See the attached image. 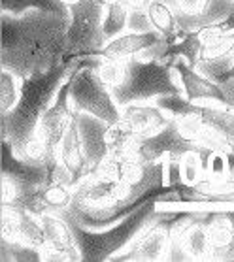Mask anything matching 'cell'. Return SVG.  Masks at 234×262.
<instances>
[{
  "instance_id": "4dcf8cb0",
  "label": "cell",
  "mask_w": 234,
  "mask_h": 262,
  "mask_svg": "<svg viewBox=\"0 0 234 262\" xmlns=\"http://www.w3.org/2000/svg\"><path fill=\"white\" fill-rule=\"evenodd\" d=\"M119 2H123L129 10H144V8H147L151 0H119Z\"/></svg>"
},
{
  "instance_id": "ba28073f",
  "label": "cell",
  "mask_w": 234,
  "mask_h": 262,
  "mask_svg": "<svg viewBox=\"0 0 234 262\" xmlns=\"http://www.w3.org/2000/svg\"><path fill=\"white\" fill-rule=\"evenodd\" d=\"M70 89H72V74L60 85L59 93L48 107V112L42 115V119L36 126V134L48 143V147L55 153H59V145L62 136L66 134L68 126L74 119V107L70 102Z\"/></svg>"
},
{
  "instance_id": "9a60e30c",
  "label": "cell",
  "mask_w": 234,
  "mask_h": 262,
  "mask_svg": "<svg viewBox=\"0 0 234 262\" xmlns=\"http://www.w3.org/2000/svg\"><path fill=\"white\" fill-rule=\"evenodd\" d=\"M164 38L161 32L151 30V32H131L126 30L123 34L115 36L112 40L106 42L102 49H100V57L102 59H112V60H126L132 57H138L140 53L147 51L153 48L155 43H159Z\"/></svg>"
},
{
  "instance_id": "7402d4cb",
  "label": "cell",
  "mask_w": 234,
  "mask_h": 262,
  "mask_svg": "<svg viewBox=\"0 0 234 262\" xmlns=\"http://www.w3.org/2000/svg\"><path fill=\"white\" fill-rule=\"evenodd\" d=\"M21 96V78L15 72L2 68L0 72V114L10 112Z\"/></svg>"
},
{
  "instance_id": "7c38bea8",
  "label": "cell",
  "mask_w": 234,
  "mask_h": 262,
  "mask_svg": "<svg viewBox=\"0 0 234 262\" xmlns=\"http://www.w3.org/2000/svg\"><path fill=\"white\" fill-rule=\"evenodd\" d=\"M74 114H76V119H78L79 138H81L85 159H87L91 172H93L110 155V147H108L110 123L98 119V117L87 114V112H74Z\"/></svg>"
},
{
  "instance_id": "e575fe53",
  "label": "cell",
  "mask_w": 234,
  "mask_h": 262,
  "mask_svg": "<svg viewBox=\"0 0 234 262\" xmlns=\"http://www.w3.org/2000/svg\"><path fill=\"white\" fill-rule=\"evenodd\" d=\"M230 2H232V4H234V0H230Z\"/></svg>"
},
{
  "instance_id": "277c9868",
  "label": "cell",
  "mask_w": 234,
  "mask_h": 262,
  "mask_svg": "<svg viewBox=\"0 0 234 262\" xmlns=\"http://www.w3.org/2000/svg\"><path fill=\"white\" fill-rule=\"evenodd\" d=\"M126 76L123 83L112 89L121 107L132 102H153L164 95H183L181 79L172 64L157 59H126Z\"/></svg>"
},
{
  "instance_id": "f546056e",
  "label": "cell",
  "mask_w": 234,
  "mask_h": 262,
  "mask_svg": "<svg viewBox=\"0 0 234 262\" xmlns=\"http://www.w3.org/2000/svg\"><path fill=\"white\" fill-rule=\"evenodd\" d=\"M223 213H225V217H227L228 223H230V228H232V245L228 247L227 255H225V260H234V209H223Z\"/></svg>"
},
{
  "instance_id": "8fae6325",
  "label": "cell",
  "mask_w": 234,
  "mask_h": 262,
  "mask_svg": "<svg viewBox=\"0 0 234 262\" xmlns=\"http://www.w3.org/2000/svg\"><path fill=\"white\" fill-rule=\"evenodd\" d=\"M2 176H8V178L13 179L17 183L19 187L17 202H21L23 198H27L34 191H38L48 181L49 168L23 161L21 157L15 155L12 145L6 140H2Z\"/></svg>"
},
{
  "instance_id": "2e32d148",
  "label": "cell",
  "mask_w": 234,
  "mask_h": 262,
  "mask_svg": "<svg viewBox=\"0 0 234 262\" xmlns=\"http://www.w3.org/2000/svg\"><path fill=\"white\" fill-rule=\"evenodd\" d=\"M59 161L65 164L74 178V185L78 187L87 176L91 173L89 162L85 159L83 145H81V138H79V128H78V119L74 114V119L68 126L66 134L60 140L59 145Z\"/></svg>"
},
{
  "instance_id": "d6a6232c",
  "label": "cell",
  "mask_w": 234,
  "mask_h": 262,
  "mask_svg": "<svg viewBox=\"0 0 234 262\" xmlns=\"http://www.w3.org/2000/svg\"><path fill=\"white\" fill-rule=\"evenodd\" d=\"M62 2H65V4H66L68 8H70V6H74V4H78L79 0H62Z\"/></svg>"
},
{
  "instance_id": "cb8c5ba5",
  "label": "cell",
  "mask_w": 234,
  "mask_h": 262,
  "mask_svg": "<svg viewBox=\"0 0 234 262\" xmlns=\"http://www.w3.org/2000/svg\"><path fill=\"white\" fill-rule=\"evenodd\" d=\"M181 168V179L185 185H198L200 181L206 179L204 161L200 155V147L195 151H187L185 155L180 159Z\"/></svg>"
},
{
  "instance_id": "d590c367",
  "label": "cell",
  "mask_w": 234,
  "mask_h": 262,
  "mask_svg": "<svg viewBox=\"0 0 234 262\" xmlns=\"http://www.w3.org/2000/svg\"><path fill=\"white\" fill-rule=\"evenodd\" d=\"M230 107H232V110H234V106H230Z\"/></svg>"
},
{
  "instance_id": "9c48e42d",
  "label": "cell",
  "mask_w": 234,
  "mask_h": 262,
  "mask_svg": "<svg viewBox=\"0 0 234 262\" xmlns=\"http://www.w3.org/2000/svg\"><path fill=\"white\" fill-rule=\"evenodd\" d=\"M72 200L87 204V206H95V208H110V206H117L123 202H134L132 185L104 178L95 172H91L74 189Z\"/></svg>"
},
{
  "instance_id": "52a82bcc",
  "label": "cell",
  "mask_w": 234,
  "mask_h": 262,
  "mask_svg": "<svg viewBox=\"0 0 234 262\" xmlns=\"http://www.w3.org/2000/svg\"><path fill=\"white\" fill-rule=\"evenodd\" d=\"M200 115L204 119V134L200 138L202 147L221 149L234 153V110L217 100H198Z\"/></svg>"
},
{
  "instance_id": "3957f363",
  "label": "cell",
  "mask_w": 234,
  "mask_h": 262,
  "mask_svg": "<svg viewBox=\"0 0 234 262\" xmlns=\"http://www.w3.org/2000/svg\"><path fill=\"white\" fill-rule=\"evenodd\" d=\"M157 198H151L145 204H142L136 211H132L129 217L119 221L117 225L102 230H91L81 227L74 219L60 215L70 225V230L74 234V239L81 253V262H102L114 260V256L129 247L132 239L138 236V232L147 225L157 209Z\"/></svg>"
},
{
  "instance_id": "ffe728a7",
  "label": "cell",
  "mask_w": 234,
  "mask_h": 262,
  "mask_svg": "<svg viewBox=\"0 0 234 262\" xmlns=\"http://www.w3.org/2000/svg\"><path fill=\"white\" fill-rule=\"evenodd\" d=\"M2 13L21 15L29 10H44L53 13H70V8L62 0H0Z\"/></svg>"
},
{
  "instance_id": "1f68e13d",
  "label": "cell",
  "mask_w": 234,
  "mask_h": 262,
  "mask_svg": "<svg viewBox=\"0 0 234 262\" xmlns=\"http://www.w3.org/2000/svg\"><path fill=\"white\" fill-rule=\"evenodd\" d=\"M227 79H234V62H232V66L228 68L227 76H225V81H227ZM225 81H223V83H225Z\"/></svg>"
},
{
  "instance_id": "44dd1931",
  "label": "cell",
  "mask_w": 234,
  "mask_h": 262,
  "mask_svg": "<svg viewBox=\"0 0 234 262\" xmlns=\"http://www.w3.org/2000/svg\"><path fill=\"white\" fill-rule=\"evenodd\" d=\"M200 155L204 161V170L208 179H225L230 176V153L200 145Z\"/></svg>"
},
{
  "instance_id": "e0dca14e",
  "label": "cell",
  "mask_w": 234,
  "mask_h": 262,
  "mask_svg": "<svg viewBox=\"0 0 234 262\" xmlns=\"http://www.w3.org/2000/svg\"><path fill=\"white\" fill-rule=\"evenodd\" d=\"M40 217H42V225L44 230H46V238H48V244L44 247L55 249L57 253L62 255L65 260H81L79 247L76 244V239H74V234L70 230V225L66 223V219H62L57 213H44Z\"/></svg>"
},
{
  "instance_id": "836d02e7",
  "label": "cell",
  "mask_w": 234,
  "mask_h": 262,
  "mask_svg": "<svg viewBox=\"0 0 234 262\" xmlns=\"http://www.w3.org/2000/svg\"><path fill=\"white\" fill-rule=\"evenodd\" d=\"M162 2H166V4H170V6L176 8V0H162Z\"/></svg>"
},
{
  "instance_id": "7a4b0ae2",
  "label": "cell",
  "mask_w": 234,
  "mask_h": 262,
  "mask_svg": "<svg viewBox=\"0 0 234 262\" xmlns=\"http://www.w3.org/2000/svg\"><path fill=\"white\" fill-rule=\"evenodd\" d=\"M81 62V57L66 59L49 72L32 74L21 79V96L17 104L2 114V140H6L15 155H21L25 143L36 134V126L42 115L48 112L59 93L60 85Z\"/></svg>"
},
{
  "instance_id": "30bf717a",
  "label": "cell",
  "mask_w": 234,
  "mask_h": 262,
  "mask_svg": "<svg viewBox=\"0 0 234 262\" xmlns=\"http://www.w3.org/2000/svg\"><path fill=\"white\" fill-rule=\"evenodd\" d=\"M198 147L200 145L189 142V140L181 136L176 121L172 119L162 130L155 132L151 136L140 138L136 147H134V157L144 162H157L164 159V157H178V159H181L187 151H195Z\"/></svg>"
},
{
  "instance_id": "8992f818",
  "label": "cell",
  "mask_w": 234,
  "mask_h": 262,
  "mask_svg": "<svg viewBox=\"0 0 234 262\" xmlns=\"http://www.w3.org/2000/svg\"><path fill=\"white\" fill-rule=\"evenodd\" d=\"M104 13L106 6L100 0H79L78 4L70 6L66 59L100 53L108 42L102 30Z\"/></svg>"
},
{
  "instance_id": "5bb4252c",
  "label": "cell",
  "mask_w": 234,
  "mask_h": 262,
  "mask_svg": "<svg viewBox=\"0 0 234 262\" xmlns=\"http://www.w3.org/2000/svg\"><path fill=\"white\" fill-rule=\"evenodd\" d=\"M121 121L140 138L151 136L168 125L170 117L153 102H132L121 107Z\"/></svg>"
},
{
  "instance_id": "d4e9b609",
  "label": "cell",
  "mask_w": 234,
  "mask_h": 262,
  "mask_svg": "<svg viewBox=\"0 0 234 262\" xmlns=\"http://www.w3.org/2000/svg\"><path fill=\"white\" fill-rule=\"evenodd\" d=\"M2 260L4 262H36L42 260V251L23 242H10L2 238Z\"/></svg>"
},
{
  "instance_id": "603a6c76",
  "label": "cell",
  "mask_w": 234,
  "mask_h": 262,
  "mask_svg": "<svg viewBox=\"0 0 234 262\" xmlns=\"http://www.w3.org/2000/svg\"><path fill=\"white\" fill-rule=\"evenodd\" d=\"M126 19H129V8L123 2H112V4L106 6L102 23L106 40H112L115 36L126 32Z\"/></svg>"
},
{
  "instance_id": "ac0fdd59",
  "label": "cell",
  "mask_w": 234,
  "mask_h": 262,
  "mask_svg": "<svg viewBox=\"0 0 234 262\" xmlns=\"http://www.w3.org/2000/svg\"><path fill=\"white\" fill-rule=\"evenodd\" d=\"M166 51L162 55L161 62L166 64H174L178 59L187 60L191 66H197L202 55V30H183L180 29L174 36L166 38Z\"/></svg>"
},
{
  "instance_id": "4316f807",
  "label": "cell",
  "mask_w": 234,
  "mask_h": 262,
  "mask_svg": "<svg viewBox=\"0 0 234 262\" xmlns=\"http://www.w3.org/2000/svg\"><path fill=\"white\" fill-rule=\"evenodd\" d=\"M126 30H131V32H151V30H155L153 25H151L147 8H144V10H129Z\"/></svg>"
},
{
  "instance_id": "d6986e66",
  "label": "cell",
  "mask_w": 234,
  "mask_h": 262,
  "mask_svg": "<svg viewBox=\"0 0 234 262\" xmlns=\"http://www.w3.org/2000/svg\"><path fill=\"white\" fill-rule=\"evenodd\" d=\"M147 13H150L151 25L157 32H161L164 38L174 36L180 27H178V17H176V8L162 2V0H151L147 4Z\"/></svg>"
},
{
  "instance_id": "484cf974",
  "label": "cell",
  "mask_w": 234,
  "mask_h": 262,
  "mask_svg": "<svg viewBox=\"0 0 234 262\" xmlns=\"http://www.w3.org/2000/svg\"><path fill=\"white\" fill-rule=\"evenodd\" d=\"M98 76L102 78V81L108 85L110 89H114L117 85L123 83V79L126 76V62L125 60H112V59H102L100 66L96 68Z\"/></svg>"
},
{
  "instance_id": "4fadbf2b",
  "label": "cell",
  "mask_w": 234,
  "mask_h": 262,
  "mask_svg": "<svg viewBox=\"0 0 234 262\" xmlns=\"http://www.w3.org/2000/svg\"><path fill=\"white\" fill-rule=\"evenodd\" d=\"M172 66L176 68V72H178V76L181 79V87H183L185 98H189L191 102L217 100L225 104V106H230V100H228L227 93H225L221 85L216 83L214 79L206 78L204 74H200L187 60L178 59Z\"/></svg>"
},
{
  "instance_id": "6da1fadb",
  "label": "cell",
  "mask_w": 234,
  "mask_h": 262,
  "mask_svg": "<svg viewBox=\"0 0 234 262\" xmlns=\"http://www.w3.org/2000/svg\"><path fill=\"white\" fill-rule=\"evenodd\" d=\"M70 13L29 10L21 15L2 13V68L23 79L49 72L66 60Z\"/></svg>"
},
{
  "instance_id": "83f0119b",
  "label": "cell",
  "mask_w": 234,
  "mask_h": 262,
  "mask_svg": "<svg viewBox=\"0 0 234 262\" xmlns=\"http://www.w3.org/2000/svg\"><path fill=\"white\" fill-rule=\"evenodd\" d=\"M164 260H172V262L193 260L191 255H189V251H187V247L183 245V242H181L180 234L170 232V242H168V247H166Z\"/></svg>"
},
{
  "instance_id": "5b68a950",
  "label": "cell",
  "mask_w": 234,
  "mask_h": 262,
  "mask_svg": "<svg viewBox=\"0 0 234 262\" xmlns=\"http://www.w3.org/2000/svg\"><path fill=\"white\" fill-rule=\"evenodd\" d=\"M102 57L87 55L81 57V62L72 72V89H70V102L74 112H87L98 119L115 125L121 121V106L115 102L114 93L98 76V66Z\"/></svg>"
},
{
  "instance_id": "f1b7e54d",
  "label": "cell",
  "mask_w": 234,
  "mask_h": 262,
  "mask_svg": "<svg viewBox=\"0 0 234 262\" xmlns=\"http://www.w3.org/2000/svg\"><path fill=\"white\" fill-rule=\"evenodd\" d=\"M208 6V0H176V10L189 15H198Z\"/></svg>"
}]
</instances>
